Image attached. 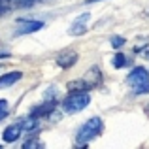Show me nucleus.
<instances>
[{
  "instance_id": "obj_1",
  "label": "nucleus",
  "mask_w": 149,
  "mask_h": 149,
  "mask_svg": "<svg viewBox=\"0 0 149 149\" xmlns=\"http://www.w3.org/2000/svg\"><path fill=\"white\" fill-rule=\"evenodd\" d=\"M100 132H102V119H100V117H93V119H89L87 123H83L79 127V130H77L76 146H87V143L91 142V140H95Z\"/></svg>"
},
{
  "instance_id": "obj_2",
  "label": "nucleus",
  "mask_w": 149,
  "mask_h": 149,
  "mask_svg": "<svg viewBox=\"0 0 149 149\" xmlns=\"http://www.w3.org/2000/svg\"><path fill=\"white\" fill-rule=\"evenodd\" d=\"M127 83L132 87L134 95H146L149 93V72L146 68H136L128 74Z\"/></svg>"
},
{
  "instance_id": "obj_3",
  "label": "nucleus",
  "mask_w": 149,
  "mask_h": 149,
  "mask_svg": "<svg viewBox=\"0 0 149 149\" xmlns=\"http://www.w3.org/2000/svg\"><path fill=\"white\" fill-rule=\"evenodd\" d=\"M91 102V96L87 95V91H76V93H70L68 98L64 100L62 108H64L66 113H76V111H81L85 109Z\"/></svg>"
},
{
  "instance_id": "obj_4",
  "label": "nucleus",
  "mask_w": 149,
  "mask_h": 149,
  "mask_svg": "<svg viewBox=\"0 0 149 149\" xmlns=\"http://www.w3.org/2000/svg\"><path fill=\"white\" fill-rule=\"evenodd\" d=\"M89 19H91V13H81L79 17H76L74 23L70 25V34H72V36H79V34H83L85 30H87Z\"/></svg>"
},
{
  "instance_id": "obj_5",
  "label": "nucleus",
  "mask_w": 149,
  "mask_h": 149,
  "mask_svg": "<svg viewBox=\"0 0 149 149\" xmlns=\"http://www.w3.org/2000/svg\"><path fill=\"white\" fill-rule=\"evenodd\" d=\"M21 132H23V125L21 123H15V125H10V127H6L4 128V134H2V138H4V142H15V140L21 136Z\"/></svg>"
},
{
  "instance_id": "obj_6",
  "label": "nucleus",
  "mask_w": 149,
  "mask_h": 149,
  "mask_svg": "<svg viewBox=\"0 0 149 149\" xmlns=\"http://www.w3.org/2000/svg\"><path fill=\"white\" fill-rule=\"evenodd\" d=\"M76 62H77L76 51H64V53H61L57 57V64L61 66V68H70V66H74Z\"/></svg>"
},
{
  "instance_id": "obj_7",
  "label": "nucleus",
  "mask_w": 149,
  "mask_h": 149,
  "mask_svg": "<svg viewBox=\"0 0 149 149\" xmlns=\"http://www.w3.org/2000/svg\"><path fill=\"white\" fill-rule=\"evenodd\" d=\"M19 23H21V26L15 30V34H30L44 26V23H40V21H25V19H21Z\"/></svg>"
},
{
  "instance_id": "obj_8",
  "label": "nucleus",
  "mask_w": 149,
  "mask_h": 149,
  "mask_svg": "<svg viewBox=\"0 0 149 149\" xmlns=\"http://www.w3.org/2000/svg\"><path fill=\"white\" fill-rule=\"evenodd\" d=\"M21 77H23V74H21V72H8V74H4V76H0V89H8V87H11V85L17 83Z\"/></svg>"
},
{
  "instance_id": "obj_9",
  "label": "nucleus",
  "mask_w": 149,
  "mask_h": 149,
  "mask_svg": "<svg viewBox=\"0 0 149 149\" xmlns=\"http://www.w3.org/2000/svg\"><path fill=\"white\" fill-rule=\"evenodd\" d=\"M55 106H57V100H47V98H45V102H44L42 106H38V108H34V109H32V115H34V117L49 115V113L55 109Z\"/></svg>"
},
{
  "instance_id": "obj_10",
  "label": "nucleus",
  "mask_w": 149,
  "mask_h": 149,
  "mask_svg": "<svg viewBox=\"0 0 149 149\" xmlns=\"http://www.w3.org/2000/svg\"><path fill=\"white\" fill-rule=\"evenodd\" d=\"M21 125H23V128H26V130H34V128L38 127V121H36V117H34V115H30L29 119H25Z\"/></svg>"
},
{
  "instance_id": "obj_11",
  "label": "nucleus",
  "mask_w": 149,
  "mask_h": 149,
  "mask_svg": "<svg viewBox=\"0 0 149 149\" xmlns=\"http://www.w3.org/2000/svg\"><path fill=\"white\" fill-rule=\"evenodd\" d=\"M11 2H13L15 8H30L36 2H40V0H11Z\"/></svg>"
},
{
  "instance_id": "obj_12",
  "label": "nucleus",
  "mask_w": 149,
  "mask_h": 149,
  "mask_svg": "<svg viewBox=\"0 0 149 149\" xmlns=\"http://www.w3.org/2000/svg\"><path fill=\"white\" fill-rule=\"evenodd\" d=\"M125 62H127V58H125L123 53H117L115 57H113V66H115V68H123Z\"/></svg>"
},
{
  "instance_id": "obj_13",
  "label": "nucleus",
  "mask_w": 149,
  "mask_h": 149,
  "mask_svg": "<svg viewBox=\"0 0 149 149\" xmlns=\"http://www.w3.org/2000/svg\"><path fill=\"white\" fill-rule=\"evenodd\" d=\"M23 147H25V149H34V147L40 149V147H44V146H42V143H38V140H29L26 143H23Z\"/></svg>"
},
{
  "instance_id": "obj_14",
  "label": "nucleus",
  "mask_w": 149,
  "mask_h": 149,
  "mask_svg": "<svg viewBox=\"0 0 149 149\" xmlns=\"http://www.w3.org/2000/svg\"><path fill=\"white\" fill-rule=\"evenodd\" d=\"M8 115V102L6 100H0V119Z\"/></svg>"
},
{
  "instance_id": "obj_15",
  "label": "nucleus",
  "mask_w": 149,
  "mask_h": 149,
  "mask_svg": "<svg viewBox=\"0 0 149 149\" xmlns=\"http://www.w3.org/2000/svg\"><path fill=\"white\" fill-rule=\"evenodd\" d=\"M123 44H125V38H119V36L111 38V45H113V47H121Z\"/></svg>"
},
{
  "instance_id": "obj_16",
  "label": "nucleus",
  "mask_w": 149,
  "mask_h": 149,
  "mask_svg": "<svg viewBox=\"0 0 149 149\" xmlns=\"http://www.w3.org/2000/svg\"><path fill=\"white\" fill-rule=\"evenodd\" d=\"M6 10H8V8L4 6V4H2V0H0V13H4V11H6Z\"/></svg>"
},
{
  "instance_id": "obj_17",
  "label": "nucleus",
  "mask_w": 149,
  "mask_h": 149,
  "mask_svg": "<svg viewBox=\"0 0 149 149\" xmlns=\"http://www.w3.org/2000/svg\"><path fill=\"white\" fill-rule=\"evenodd\" d=\"M10 57V53H6V51H2V53H0V58H8Z\"/></svg>"
},
{
  "instance_id": "obj_18",
  "label": "nucleus",
  "mask_w": 149,
  "mask_h": 149,
  "mask_svg": "<svg viewBox=\"0 0 149 149\" xmlns=\"http://www.w3.org/2000/svg\"><path fill=\"white\" fill-rule=\"evenodd\" d=\"M87 2H98V0H87Z\"/></svg>"
},
{
  "instance_id": "obj_19",
  "label": "nucleus",
  "mask_w": 149,
  "mask_h": 149,
  "mask_svg": "<svg viewBox=\"0 0 149 149\" xmlns=\"http://www.w3.org/2000/svg\"><path fill=\"white\" fill-rule=\"evenodd\" d=\"M147 57H149V53H147Z\"/></svg>"
},
{
  "instance_id": "obj_20",
  "label": "nucleus",
  "mask_w": 149,
  "mask_h": 149,
  "mask_svg": "<svg viewBox=\"0 0 149 149\" xmlns=\"http://www.w3.org/2000/svg\"><path fill=\"white\" fill-rule=\"evenodd\" d=\"M2 2H4V0H2Z\"/></svg>"
}]
</instances>
